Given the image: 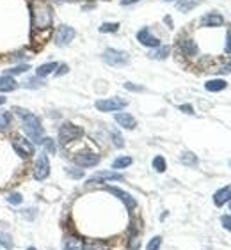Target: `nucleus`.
Masks as SVG:
<instances>
[{
    "label": "nucleus",
    "instance_id": "1",
    "mask_svg": "<svg viewBox=\"0 0 231 250\" xmlns=\"http://www.w3.org/2000/svg\"><path fill=\"white\" fill-rule=\"evenodd\" d=\"M30 16H32V27L38 30H46L52 27L53 11L48 0H32L30 2Z\"/></svg>",
    "mask_w": 231,
    "mask_h": 250
},
{
    "label": "nucleus",
    "instance_id": "2",
    "mask_svg": "<svg viewBox=\"0 0 231 250\" xmlns=\"http://www.w3.org/2000/svg\"><path fill=\"white\" fill-rule=\"evenodd\" d=\"M16 112L20 114V117L23 119V131L27 133V137L30 139V142H36V144H43L45 142V130L41 126V121L39 117H36L34 114L27 110H20L16 108Z\"/></svg>",
    "mask_w": 231,
    "mask_h": 250
},
{
    "label": "nucleus",
    "instance_id": "3",
    "mask_svg": "<svg viewBox=\"0 0 231 250\" xmlns=\"http://www.w3.org/2000/svg\"><path fill=\"white\" fill-rule=\"evenodd\" d=\"M82 135H84V130L80 126H75V125H71V123H64V125L61 126V130H59V140H61L63 146H66V144H69V142H73V140L80 139Z\"/></svg>",
    "mask_w": 231,
    "mask_h": 250
},
{
    "label": "nucleus",
    "instance_id": "4",
    "mask_svg": "<svg viewBox=\"0 0 231 250\" xmlns=\"http://www.w3.org/2000/svg\"><path fill=\"white\" fill-rule=\"evenodd\" d=\"M103 61H105L109 66H125L128 64L130 57H128V53L126 52H121V50H116V48H107L105 53H103Z\"/></svg>",
    "mask_w": 231,
    "mask_h": 250
},
{
    "label": "nucleus",
    "instance_id": "5",
    "mask_svg": "<svg viewBox=\"0 0 231 250\" xmlns=\"http://www.w3.org/2000/svg\"><path fill=\"white\" fill-rule=\"evenodd\" d=\"M94 106L100 112H117L121 108H125L126 101L121 100V98H105V100H98Z\"/></svg>",
    "mask_w": 231,
    "mask_h": 250
},
{
    "label": "nucleus",
    "instance_id": "6",
    "mask_svg": "<svg viewBox=\"0 0 231 250\" xmlns=\"http://www.w3.org/2000/svg\"><path fill=\"white\" fill-rule=\"evenodd\" d=\"M50 176V162L46 158V153H41L36 160V165H34V178L38 181H45V179Z\"/></svg>",
    "mask_w": 231,
    "mask_h": 250
},
{
    "label": "nucleus",
    "instance_id": "7",
    "mask_svg": "<svg viewBox=\"0 0 231 250\" xmlns=\"http://www.w3.org/2000/svg\"><path fill=\"white\" fill-rule=\"evenodd\" d=\"M75 36H77V32H75L73 27H69V25H61V27L55 30V38L53 39H55V44H57V46H68V44L75 39Z\"/></svg>",
    "mask_w": 231,
    "mask_h": 250
},
{
    "label": "nucleus",
    "instance_id": "8",
    "mask_svg": "<svg viewBox=\"0 0 231 250\" xmlns=\"http://www.w3.org/2000/svg\"><path fill=\"white\" fill-rule=\"evenodd\" d=\"M73 160H75V164H77L78 167H94V165L100 164V154L86 151V153L75 154Z\"/></svg>",
    "mask_w": 231,
    "mask_h": 250
},
{
    "label": "nucleus",
    "instance_id": "9",
    "mask_svg": "<svg viewBox=\"0 0 231 250\" xmlns=\"http://www.w3.org/2000/svg\"><path fill=\"white\" fill-rule=\"evenodd\" d=\"M105 190L109 193H112V195H116V197L119 199V201H123L125 202V206H126V209H134L135 206H137V201H135L134 197H132L130 193H126L125 190H121V188H116V187H105Z\"/></svg>",
    "mask_w": 231,
    "mask_h": 250
},
{
    "label": "nucleus",
    "instance_id": "10",
    "mask_svg": "<svg viewBox=\"0 0 231 250\" xmlns=\"http://www.w3.org/2000/svg\"><path fill=\"white\" fill-rule=\"evenodd\" d=\"M137 41H139L140 44H144V46H149V48H157V46H160V41L155 38L153 34L149 32L148 27H144V29H140L139 32H137Z\"/></svg>",
    "mask_w": 231,
    "mask_h": 250
},
{
    "label": "nucleus",
    "instance_id": "11",
    "mask_svg": "<svg viewBox=\"0 0 231 250\" xmlns=\"http://www.w3.org/2000/svg\"><path fill=\"white\" fill-rule=\"evenodd\" d=\"M103 181H123V174L112 172V170H103V172L92 174L89 178V183H103Z\"/></svg>",
    "mask_w": 231,
    "mask_h": 250
},
{
    "label": "nucleus",
    "instance_id": "12",
    "mask_svg": "<svg viewBox=\"0 0 231 250\" xmlns=\"http://www.w3.org/2000/svg\"><path fill=\"white\" fill-rule=\"evenodd\" d=\"M13 147H15V151L20 154V156H32L34 154V146L30 140L27 139H15V142H13Z\"/></svg>",
    "mask_w": 231,
    "mask_h": 250
},
{
    "label": "nucleus",
    "instance_id": "13",
    "mask_svg": "<svg viewBox=\"0 0 231 250\" xmlns=\"http://www.w3.org/2000/svg\"><path fill=\"white\" fill-rule=\"evenodd\" d=\"M116 123L121 126V128H125V130H134L135 126H137V121L132 114H126V112H121V114H116Z\"/></svg>",
    "mask_w": 231,
    "mask_h": 250
},
{
    "label": "nucleus",
    "instance_id": "14",
    "mask_svg": "<svg viewBox=\"0 0 231 250\" xmlns=\"http://www.w3.org/2000/svg\"><path fill=\"white\" fill-rule=\"evenodd\" d=\"M222 23H224V18L219 13H208L201 18L203 27H221Z\"/></svg>",
    "mask_w": 231,
    "mask_h": 250
},
{
    "label": "nucleus",
    "instance_id": "15",
    "mask_svg": "<svg viewBox=\"0 0 231 250\" xmlns=\"http://www.w3.org/2000/svg\"><path fill=\"white\" fill-rule=\"evenodd\" d=\"M18 89V82L9 75H2L0 77V92H13Z\"/></svg>",
    "mask_w": 231,
    "mask_h": 250
},
{
    "label": "nucleus",
    "instance_id": "16",
    "mask_svg": "<svg viewBox=\"0 0 231 250\" xmlns=\"http://www.w3.org/2000/svg\"><path fill=\"white\" fill-rule=\"evenodd\" d=\"M226 201H231V185L230 187L221 188V190H217L215 195H213V202H215V206H224Z\"/></svg>",
    "mask_w": 231,
    "mask_h": 250
},
{
    "label": "nucleus",
    "instance_id": "17",
    "mask_svg": "<svg viewBox=\"0 0 231 250\" xmlns=\"http://www.w3.org/2000/svg\"><path fill=\"white\" fill-rule=\"evenodd\" d=\"M201 2L203 0H178V2H176V9L182 11V13H188V11H192L194 7H198Z\"/></svg>",
    "mask_w": 231,
    "mask_h": 250
},
{
    "label": "nucleus",
    "instance_id": "18",
    "mask_svg": "<svg viewBox=\"0 0 231 250\" xmlns=\"http://www.w3.org/2000/svg\"><path fill=\"white\" fill-rule=\"evenodd\" d=\"M226 80H221V78H215V80H208L205 83V89L210 92H219V91H224L226 89Z\"/></svg>",
    "mask_w": 231,
    "mask_h": 250
},
{
    "label": "nucleus",
    "instance_id": "19",
    "mask_svg": "<svg viewBox=\"0 0 231 250\" xmlns=\"http://www.w3.org/2000/svg\"><path fill=\"white\" fill-rule=\"evenodd\" d=\"M84 247H86L84 240H80L77 236H71L64 241V250H84Z\"/></svg>",
    "mask_w": 231,
    "mask_h": 250
},
{
    "label": "nucleus",
    "instance_id": "20",
    "mask_svg": "<svg viewBox=\"0 0 231 250\" xmlns=\"http://www.w3.org/2000/svg\"><path fill=\"white\" fill-rule=\"evenodd\" d=\"M59 64L57 62H46V64H41V66L36 69V75H38L39 78H45L48 77L50 73H53V69H57Z\"/></svg>",
    "mask_w": 231,
    "mask_h": 250
},
{
    "label": "nucleus",
    "instance_id": "21",
    "mask_svg": "<svg viewBox=\"0 0 231 250\" xmlns=\"http://www.w3.org/2000/svg\"><path fill=\"white\" fill-rule=\"evenodd\" d=\"M180 46H182V52L185 55H196L198 53V44L194 43L192 39H183L182 43H180Z\"/></svg>",
    "mask_w": 231,
    "mask_h": 250
},
{
    "label": "nucleus",
    "instance_id": "22",
    "mask_svg": "<svg viewBox=\"0 0 231 250\" xmlns=\"http://www.w3.org/2000/svg\"><path fill=\"white\" fill-rule=\"evenodd\" d=\"M169 53H171L169 46H157V50H153V52L149 53V57L157 59V61H164V59L169 57Z\"/></svg>",
    "mask_w": 231,
    "mask_h": 250
},
{
    "label": "nucleus",
    "instance_id": "23",
    "mask_svg": "<svg viewBox=\"0 0 231 250\" xmlns=\"http://www.w3.org/2000/svg\"><path fill=\"white\" fill-rule=\"evenodd\" d=\"M180 160H182V164L187 165V167H196V165H198V156L194 153H188V151H185V153L180 156Z\"/></svg>",
    "mask_w": 231,
    "mask_h": 250
},
{
    "label": "nucleus",
    "instance_id": "24",
    "mask_svg": "<svg viewBox=\"0 0 231 250\" xmlns=\"http://www.w3.org/2000/svg\"><path fill=\"white\" fill-rule=\"evenodd\" d=\"M11 121H13V117H11V112L0 110V130H2V131L9 130Z\"/></svg>",
    "mask_w": 231,
    "mask_h": 250
},
{
    "label": "nucleus",
    "instance_id": "25",
    "mask_svg": "<svg viewBox=\"0 0 231 250\" xmlns=\"http://www.w3.org/2000/svg\"><path fill=\"white\" fill-rule=\"evenodd\" d=\"M132 165V158L130 156H119L112 162V168H126Z\"/></svg>",
    "mask_w": 231,
    "mask_h": 250
},
{
    "label": "nucleus",
    "instance_id": "26",
    "mask_svg": "<svg viewBox=\"0 0 231 250\" xmlns=\"http://www.w3.org/2000/svg\"><path fill=\"white\" fill-rule=\"evenodd\" d=\"M29 69H30L29 64H22V66H15V67H11V69H7L5 75H9V77H13V75H22V73H27Z\"/></svg>",
    "mask_w": 231,
    "mask_h": 250
},
{
    "label": "nucleus",
    "instance_id": "27",
    "mask_svg": "<svg viewBox=\"0 0 231 250\" xmlns=\"http://www.w3.org/2000/svg\"><path fill=\"white\" fill-rule=\"evenodd\" d=\"M153 168L157 170V172H164V170H165L164 156H155V158H153Z\"/></svg>",
    "mask_w": 231,
    "mask_h": 250
},
{
    "label": "nucleus",
    "instance_id": "28",
    "mask_svg": "<svg viewBox=\"0 0 231 250\" xmlns=\"http://www.w3.org/2000/svg\"><path fill=\"white\" fill-rule=\"evenodd\" d=\"M0 245L7 250L13 249V240H11V236L5 234V232H0Z\"/></svg>",
    "mask_w": 231,
    "mask_h": 250
},
{
    "label": "nucleus",
    "instance_id": "29",
    "mask_svg": "<svg viewBox=\"0 0 231 250\" xmlns=\"http://www.w3.org/2000/svg\"><path fill=\"white\" fill-rule=\"evenodd\" d=\"M117 29H119V23H103L100 27V32L101 34H107V32H117Z\"/></svg>",
    "mask_w": 231,
    "mask_h": 250
},
{
    "label": "nucleus",
    "instance_id": "30",
    "mask_svg": "<svg viewBox=\"0 0 231 250\" xmlns=\"http://www.w3.org/2000/svg\"><path fill=\"white\" fill-rule=\"evenodd\" d=\"M160 245H162V238H160V236H155V238H151V240H149L146 250H159Z\"/></svg>",
    "mask_w": 231,
    "mask_h": 250
},
{
    "label": "nucleus",
    "instance_id": "31",
    "mask_svg": "<svg viewBox=\"0 0 231 250\" xmlns=\"http://www.w3.org/2000/svg\"><path fill=\"white\" fill-rule=\"evenodd\" d=\"M45 149H46V153H50V154H53L55 153V142H53L52 139H45Z\"/></svg>",
    "mask_w": 231,
    "mask_h": 250
},
{
    "label": "nucleus",
    "instance_id": "32",
    "mask_svg": "<svg viewBox=\"0 0 231 250\" xmlns=\"http://www.w3.org/2000/svg\"><path fill=\"white\" fill-rule=\"evenodd\" d=\"M22 201H23V197L20 193H11L7 197V202H11V204H22Z\"/></svg>",
    "mask_w": 231,
    "mask_h": 250
},
{
    "label": "nucleus",
    "instance_id": "33",
    "mask_svg": "<svg viewBox=\"0 0 231 250\" xmlns=\"http://www.w3.org/2000/svg\"><path fill=\"white\" fill-rule=\"evenodd\" d=\"M84 250H109V249L103 243H91L89 247H84Z\"/></svg>",
    "mask_w": 231,
    "mask_h": 250
},
{
    "label": "nucleus",
    "instance_id": "34",
    "mask_svg": "<svg viewBox=\"0 0 231 250\" xmlns=\"http://www.w3.org/2000/svg\"><path fill=\"white\" fill-rule=\"evenodd\" d=\"M68 174H69L71 178H75V179L84 178V170H73V168H68Z\"/></svg>",
    "mask_w": 231,
    "mask_h": 250
},
{
    "label": "nucleus",
    "instance_id": "35",
    "mask_svg": "<svg viewBox=\"0 0 231 250\" xmlns=\"http://www.w3.org/2000/svg\"><path fill=\"white\" fill-rule=\"evenodd\" d=\"M41 85H43V82H39L36 78H30V80L25 82V87H30V89H32V87H41Z\"/></svg>",
    "mask_w": 231,
    "mask_h": 250
},
{
    "label": "nucleus",
    "instance_id": "36",
    "mask_svg": "<svg viewBox=\"0 0 231 250\" xmlns=\"http://www.w3.org/2000/svg\"><path fill=\"white\" fill-rule=\"evenodd\" d=\"M112 137H114V144L117 146V147H123V146H125V142H123V139H121V135L117 133V131H114Z\"/></svg>",
    "mask_w": 231,
    "mask_h": 250
},
{
    "label": "nucleus",
    "instance_id": "37",
    "mask_svg": "<svg viewBox=\"0 0 231 250\" xmlns=\"http://www.w3.org/2000/svg\"><path fill=\"white\" fill-rule=\"evenodd\" d=\"M222 226H224V229H228V231H231V217L230 215H224V217L221 218Z\"/></svg>",
    "mask_w": 231,
    "mask_h": 250
},
{
    "label": "nucleus",
    "instance_id": "38",
    "mask_svg": "<svg viewBox=\"0 0 231 250\" xmlns=\"http://www.w3.org/2000/svg\"><path fill=\"white\" fill-rule=\"evenodd\" d=\"M226 53H231V29L228 30V38H226V46H224Z\"/></svg>",
    "mask_w": 231,
    "mask_h": 250
},
{
    "label": "nucleus",
    "instance_id": "39",
    "mask_svg": "<svg viewBox=\"0 0 231 250\" xmlns=\"http://www.w3.org/2000/svg\"><path fill=\"white\" fill-rule=\"evenodd\" d=\"M180 110H183L185 114H194V108L190 105H182L180 106Z\"/></svg>",
    "mask_w": 231,
    "mask_h": 250
},
{
    "label": "nucleus",
    "instance_id": "40",
    "mask_svg": "<svg viewBox=\"0 0 231 250\" xmlns=\"http://www.w3.org/2000/svg\"><path fill=\"white\" fill-rule=\"evenodd\" d=\"M125 89H128V91H142V87L132 85V83H125Z\"/></svg>",
    "mask_w": 231,
    "mask_h": 250
},
{
    "label": "nucleus",
    "instance_id": "41",
    "mask_svg": "<svg viewBox=\"0 0 231 250\" xmlns=\"http://www.w3.org/2000/svg\"><path fill=\"white\" fill-rule=\"evenodd\" d=\"M63 73H68V66H66V64H63V66H61V69L57 71V77H61Z\"/></svg>",
    "mask_w": 231,
    "mask_h": 250
},
{
    "label": "nucleus",
    "instance_id": "42",
    "mask_svg": "<svg viewBox=\"0 0 231 250\" xmlns=\"http://www.w3.org/2000/svg\"><path fill=\"white\" fill-rule=\"evenodd\" d=\"M135 2H140V0H123L121 4H123V5H132V4H135Z\"/></svg>",
    "mask_w": 231,
    "mask_h": 250
},
{
    "label": "nucleus",
    "instance_id": "43",
    "mask_svg": "<svg viewBox=\"0 0 231 250\" xmlns=\"http://www.w3.org/2000/svg\"><path fill=\"white\" fill-rule=\"evenodd\" d=\"M5 103V98L4 96H0V105H4Z\"/></svg>",
    "mask_w": 231,
    "mask_h": 250
},
{
    "label": "nucleus",
    "instance_id": "44",
    "mask_svg": "<svg viewBox=\"0 0 231 250\" xmlns=\"http://www.w3.org/2000/svg\"><path fill=\"white\" fill-rule=\"evenodd\" d=\"M27 250H36V249H34V247H30V249H27Z\"/></svg>",
    "mask_w": 231,
    "mask_h": 250
},
{
    "label": "nucleus",
    "instance_id": "45",
    "mask_svg": "<svg viewBox=\"0 0 231 250\" xmlns=\"http://www.w3.org/2000/svg\"><path fill=\"white\" fill-rule=\"evenodd\" d=\"M134 250H137V245H135V249H134Z\"/></svg>",
    "mask_w": 231,
    "mask_h": 250
},
{
    "label": "nucleus",
    "instance_id": "46",
    "mask_svg": "<svg viewBox=\"0 0 231 250\" xmlns=\"http://www.w3.org/2000/svg\"><path fill=\"white\" fill-rule=\"evenodd\" d=\"M165 2H169V0H165Z\"/></svg>",
    "mask_w": 231,
    "mask_h": 250
},
{
    "label": "nucleus",
    "instance_id": "47",
    "mask_svg": "<svg viewBox=\"0 0 231 250\" xmlns=\"http://www.w3.org/2000/svg\"><path fill=\"white\" fill-rule=\"evenodd\" d=\"M230 206H231V204H230Z\"/></svg>",
    "mask_w": 231,
    "mask_h": 250
}]
</instances>
